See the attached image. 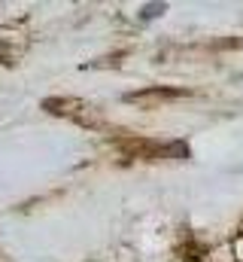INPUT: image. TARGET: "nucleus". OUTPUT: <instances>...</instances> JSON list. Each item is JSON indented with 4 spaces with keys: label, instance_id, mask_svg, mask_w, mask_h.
Masks as SVG:
<instances>
[{
    "label": "nucleus",
    "instance_id": "1",
    "mask_svg": "<svg viewBox=\"0 0 243 262\" xmlns=\"http://www.w3.org/2000/svg\"><path fill=\"white\" fill-rule=\"evenodd\" d=\"M161 9H164V3H155V6H146V9H143V18H152V15H158Z\"/></svg>",
    "mask_w": 243,
    "mask_h": 262
}]
</instances>
